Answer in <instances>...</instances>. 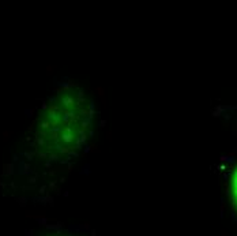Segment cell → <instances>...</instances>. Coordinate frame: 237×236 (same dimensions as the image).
<instances>
[{
	"mask_svg": "<svg viewBox=\"0 0 237 236\" xmlns=\"http://www.w3.org/2000/svg\"><path fill=\"white\" fill-rule=\"evenodd\" d=\"M93 120V108L78 87H67L45 105L34 130L35 146L52 157H64L86 142Z\"/></svg>",
	"mask_w": 237,
	"mask_h": 236,
	"instance_id": "1",
	"label": "cell"
},
{
	"mask_svg": "<svg viewBox=\"0 0 237 236\" xmlns=\"http://www.w3.org/2000/svg\"><path fill=\"white\" fill-rule=\"evenodd\" d=\"M232 199H233V205L237 210V169L234 171L233 176H232Z\"/></svg>",
	"mask_w": 237,
	"mask_h": 236,
	"instance_id": "2",
	"label": "cell"
}]
</instances>
